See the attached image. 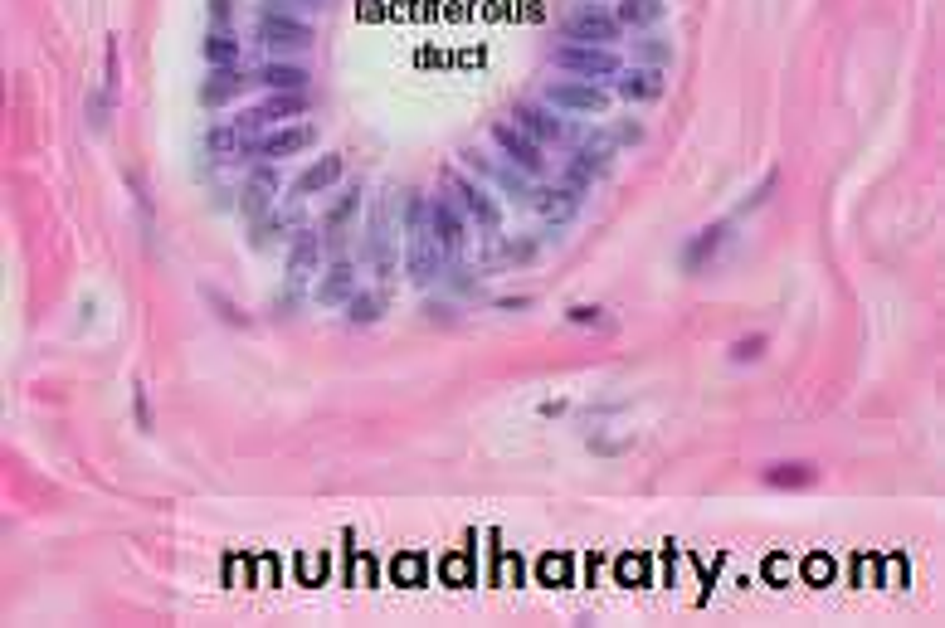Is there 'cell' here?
Wrapping results in <instances>:
<instances>
[{
  "instance_id": "3",
  "label": "cell",
  "mask_w": 945,
  "mask_h": 628,
  "mask_svg": "<svg viewBox=\"0 0 945 628\" xmlns=\"http://www.w3.org/2000/svg\"><path fill=\"white\" fill-rule=\"evenodd\" d=\"M444 190H454V195H458V210H463L468 220L478 224L483 234H497V229H502V210H497V200H492L483 185L463 181L458 171H444Z\"/></svg>"
},
{
  "instance_id": "21",
  "label": "cell",
  "mask_w": 945,
  "mask_h": 628,
  "mask_svg": "<svg viewBox=\"0 0 945 628\" xmlns=\"http://www.w3.org/2000/svg\"><path fill=\"white\" fill-rule=\"evenodd\" d=\"M726 234H731V224H726V220H721V224H707V229H702V234H697V239L687 244L682 263H687V268L697 273V268H702V263H707V259H712V254L721 249V244H726Z\"/></svg>"
},
{
  "instance_id": "13",
  "label": "cell",
  "mask_w": 945,
  "mask_h": 628,
  "mask_svg": "<svg viewBox=\"0 0 945 628\" xmlns=\"http://www.w3.org/2000/svg\"><path fill=\"white\" fill-rule=\"evenodd\" d=\"M273 195H278V176H273V161H264L249 181L239 185V210H244L249 220H259L268 205H273Z\"/></svg>"
},
{
  "instance_id": "23",
  "label": "cell",
  "mask_w": 945,
  "mask_h": 628,
  "mask_svg": "<svg viewBox=\"0 0 945 628\" xmlns=\"http://www.w3.org/2000/svg\"><path fill=\"white\" fill-rule=\"evenodd\" d=\"M200 54H205V64L210 69H225V64H239V39H229L225 30H215V35L200 44Z\"/></svg>"
},
{
  "instance_id": "24",
  "label": "cell",
  "mask_w": 945,
  "mask_h": 628,
  "mask_svg": "<svg viewBox=\"0 0 945 628\" xmlns=\"http://www.w3.org/2000/svg\"><path fill=\"white\" fill-rule=\"evenodd\" d=\"M819 478L809 463H775V468H765V482L770 487H809V482Z\"/></svg>"
},
{
  "instance_id": "4",
  "label": "cell",
  "mask_w": 945,
  "mask_h": 628,
  "mask_svg": "<svg viewBox=\"0 0 945 628\" xmlns=\"http://www.w3.org/2000/svg\"><path fill=\"white\" fill-rule=\"evenodd\" d=\"M492 142L502 147V156H507L517 171H527V176H541V171H546V147H541L536 137H527L517 122H492Z\"/></svg>"
},
{
  "instance_id": "6",
  "label": "cell",
  "mask_w": 945,
  "mask_h": 628,
  "mask_svg": "<svg viewBox=\"0 0 945 628\" xmlns=\"http://www.w3.org/2000/svg\"><path fill=\"white\" fill-rule=\"evenodd\" d=\"M619 20L609 15V10H600V5H585V10H575V15H566V25H561V35L570 39V44H614L619 39Z\"/></svg>"
},
{
  "instance_id": "17",
  "label": "cell",
  "mask_w": 945,
  "mask_h": 628,
  "mask_svg": "<svg viewBox=\"0 0 945 628\" xmlns=\"http://www.w3.org/2000/svg\"><path fill=\"white\" fill-rule=\"evenodd\" d=\"M531 205L541 210V220H551V224H566L575 210H580V195L570 190V185H546V190H531Z\"/></svg>"
},
{
  "instance_id": "16",
  "label": "cell",
  "mask_w": 945,
  "mask_h": 628,
  "mask_svg": "<svg viewBox=\"0 0 945 628\" xmlns=\"http://www.w3.org/2000/svg\"><path fill=\"white\" fill-rule=\"evenodd\" d=\"M317 263H322V239H317V229H303L288 254V283H307L317 273Z\"/></svg>"
},
{
  "instance_id": "31",
  "label": "cell",
  "mask_w": 945,
  "mask_h": 628,
  "mask_svg": "<svg viewBox=\"0 0 945 628\" xmlns=\"http://www.w3.org/2000/svg\"><path fill=\"white\" fill-rule=\"evenodd\" d=\"M303 0H264V10H273V15H293Z\"/></svg>"
},
{
  "instance_id": "7",
  "label": "cell",
  "mask_w": 945,
  "mask_h": 628,
  "mask_svg": "<svg viewBox=\"0 0 945 628\" xmlns=\"http://www.w3.org/2000/svg\"><path fill=\"white\" fill-rule=\"evenodd\" d=\"M317 147V127L312 122H298V127H273L268 137L254 142V161H283V156H298V151Z\"/></svg>"
},
{
  "instance_id": "15",
  "label": "cell",
  "mask_w": 945,
  "mask_h": 628,
  "mask_svg": "<svg viewBox=\"0 0 945 628\" xmlns=\"http://www.w3.org/2000/svg\"><path fill=\"white\" fill-rule=\"evenodd\" d=\"M371 259H376V273L390 278L395 273V234H390V200H380L376 215H371Z\"/></svg>"
},
{
  "instance_id": "26",
  "label": "cell",
  "mask_w": 945,
  "mask_h": 628,
  "mask_svg": "<svg viewBox=\"0 0 945 628\" xmlns=\"http://www.w3.org/2000/svg\"><path fill=\"white\" fill-rule=\"evenodd\" d=\"M639 59H648V69H663V64L673 59V49L658 44V39H639Z\"/></svg>"
},
{
  "instance_id": "12",
  "label": "cell",
  "mask_w": 945,
  "mask_h": 628,
  "mask_svg": "<svg viewBox=\"0 0 945 628\" xmlns=\"http://www.w3.org/2000/svg\"><path fill=\"white\" fill-rule=\"evenodd\" d=\"M249 83H254V74H244L239 64H225V69H215V74L200 83V103H205V108H220L229 98H239Z\"/></svg>"
},
{
  "instance_id": "32",
  "label": "cell",
  "mask_w": 945,
  "mask_h": 628,
  "mask_svg": "<svg viewBox=\"0 0 945 628\" xmlns=\"http://www.w3.org/2000/svg\"><path fill=\"white\" fill-rule=\"evenodd\" d=\"M502 312H522V307H531V297H507V302H497Z\"/></svg>"
},
{
  "instance_id": "22",
  "label": "cell",
  "mask_w": 945,
  "mask_h": 628,
  "mask_svg": "<svg viewBox=\"0 0 945 628\" xmlns=\"http://www.w3.org/2000/svg\"><path fill=\"white\" fill-rule=\"evenodd\" d=\"M380 312H385V293H351V302H346V322L351 327H371V322H380Z\"/></svg>"
},
{
  "instance_id": "29",
  "label": "cell",
  "mask_w": 945,
  "mask_h": 628,
  "mask_svg": "<svg viewBox=\"0 0 945 628\" xmlns=\"http://www.w3.org/2000/svg\"><path fill=\"white\" fill-rule=\"evenodd\" d=\"M395 570H400V575H405L410 585H415V580H424V560H419V555H405V560H400Z\"/></svg>"
},
{
  "instance_id": "11",
  "label": "cell",
  "mask_w": 945,
  "mask_h": 628,
  "mask_svg": "<svg viewBox=\"0 0 945 628\" xmlns=\"http://www.w3.org/2000/svg\"><path fill=\"white\" fill-rule=\"evenodd\" d=\"M351 293H356V263H351V259L332 263V268L322 273V283L312 288L317 307H346V302H351Z\"/></svg>"
},
{
  "instance_id": "1",
  "label": "cell",
  "mask_w": 945,
  "mask_h": 628,
  "mask_svg": "<svg viewBox=\"0 0 945 628\" xmlns=\"http://www.w3.org/2000/svg\"><path fill=\"white\" fill-rule=\"evenodd\" d=\"M551 64L575 78H585V83L619 74V59H614V49H605V44H561V49L551 54Z\"/></svg>"
},
{
  "instance_id": "25",
  "label": "cell",
  "mask_w": 945,
  "mask_h": 628,
  "mask_svg": "<svg viewBox=\"0 0 945 628\" xmlns=\"http://www.w3.org/2000/svg\"><path fill=\"white\" fill-rule=\"evenodd\" d=\"M356 205H361V190L351 185V190L341 195L337 205H332V215H327V229H341V224H346V220H351V215H356Z\"/></svg>"
},
{
  "instance_id": "5",
  "label": "cell",
  "mask_w": 945,
  "mask_h": 628,
  "mask_svg": "<svg viewBox=\"0 0 945 628\" xmlns=\"http://www.w3.org/2000/svg\"><path fill=\"white\" fill-rule=\"evenodd\" d=\"M254 35H259V44H264L268 54H298V49L312 44V30H307L298 15H273V10L259 15Z\"/></svg>"
},
{
  "instance_id": "2",
  "label": "cell",
  "mask_w": 945,
  "mask_h": 628,
  "mask_svg": "<svg viewBox=\"0 0 945 628\" xmlns=\"http://www.w3.org/2000/svg\"><path fill=\"white\" fill-rule=\"evenodd\" d=\"M546 103L561 112H580V117H605L609 93L585 83V78H561V83H546Z\"/></svg>"
},
{
  "instance_id": "18",
  "label": "cell",
  "mask_w": 945,
  "mask_h": 628,
  "mask_svg": "<svg viewBox=\"0 0 945 628\" xmlns=\"http://www.w3.org/2000/svg\"><path fill=\"white\" fill-rule=\"evenodd\" d=\"M249 151H254V142L234 122H220V127L205 132V156H215V161H234V156H249Z\"/></svg>"
},
{
  "instance_id": "9",
  "label": "cell",
  "mask_w": 945,
  "mask_h": 628,
  "mask_svg": "<svg viewBox=\"0 0 945 628\" xmlns=\"http://www.w3.org/2000/svg\"><path fill=\"white\" fill-rule=\"evenodd\" d=\"M429 224H434V239L444 244V254L458 259V254H463V239H468V224H463V215H458V205L449 195H434V200H429Z\"/></svg>"
},
{
  "instance_id": "28",
  "label": "cell",
  "mask_w": 945,
  "mask_h": 628,
  "mask_svg": "<svg viewBox=\"0 0 945 628\" xmlns=\"http://www.w3.org/2000/svg\"><path fill=\"white\" fill-rule=\"evenodd\" d=\"M566 317L575 322V327H600V322H605V312H600V307H570Z\"/></svg>"
},
{
  "instance_id": "10",
  "label": "cell",
  "mask_w": 945,
  "mask_h": 628,
  "mask_svg": "<svg viewBox=\"0 0 945 628\" xmlns=\"http://www.w3.org/2000/svg\"><path fill=\"white\" fill-rule=\"evenodd\" d=\"M614 93L624 103H658L668 93V74L663 69H624V74L614 78Z\"/></svg>"
},
{
  "instance_id": "20",
  "label": "cell",
  "mask_w": 945,
  "mask_h": 628,
  "mask_svg": "<svg viewBox=\"0 0 945 628\" xmlns=\"http://www.w3.org/2000/svg\"><path fill=\"white\" fill-rule=\"evenodd\" d=\"M663 10H668V0H619L614 20H619L624 30H648V25L663 20Z\"/></svg>"
},
{
  "instance_id": "27",
  "label": "cell",
  "mask_w": 945,
  "mask_h": 628,
  "mask_svg": "<svg viewBox=\"0 0 945 628\" xmlns=\"http://www.w3.org/2000/svg\"><path fill=\"white\" fill-rule=\"evenodd\" d=\"M760 351H765V336H746L731 346V361H760Z\"/></svg>"
},
{
  "instance_id": "19",
  "label": "cell",
  "mask_w": 945,
  "mask_h": 628,
  "mask_svg": "<svg viewBox=\"0 0 945 628\" xmlns=\"http://www.w3.org/2000/svg\"><path fill=\"white\" fill-rule=\"evenodd\" d=\"M254 83H264L268 93H303V88H307V69H298V64H278V59H268L264 69L254 74Z\"/></svg>"
},
{
  "instance_id": "8",
  "label": "cell",
  "mask_w": 945,
  "mask_h": 628,
  "mask_svg": "<svg viewBox=\"0 0 945 628\" xmlns=\"http://www.w3.org/2000/svg\"><path fill=\"white\" fill-rule=\"evenodd\" d=\"M512 122H517L527 137H536L541 147H546V142H551V147L566 142V122L551 112V103H517V108H512Z\"/></svg>"
},
{
  "instance_id": "30",
  "label": "cell",
  "mask_w": 945,
  "mask_h": 628,
  "mask_svg": "<svg viewBox=\"0 0 945 628\" xmlns=\"http://www.w3.org/2000/svg\"><path fill=\"white\" fill-rule=\"evenodd\" d=\"M210 15H215V25H225L234 15V0H210Z\"/></svg>"
},
{
  "instance_id": "14",
  "label": "cell",
  "mask_w": 945,
  "mask_h": 628,
  "mask_svg": "<svg viewBox=\"0 0 945 628\" xmlns=\"http://www.w3.org/2000/svg\"><path fill=\"white\" fill-rule=\"evenodd\" d=\"M341 171H346V161H341V151H327L322 161H312L303 176L293 181V200H307V195H322L327 185L341 181Z\"/></svg>"
}]
</instances>
